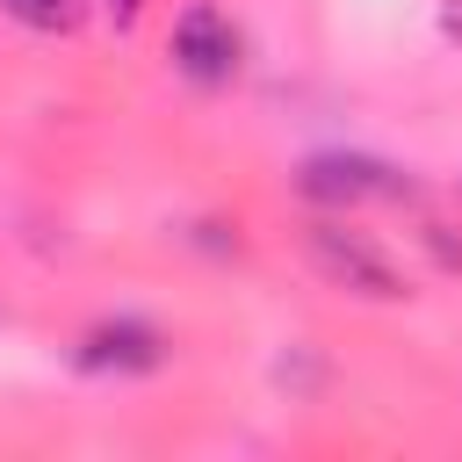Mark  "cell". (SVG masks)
<instances>
[{"label": "cell", "mask_w": 462, "mask_h": 462, "mask_svg": "<svg viewBox=\"0 0 462 462\" xmlns=\"http://www.w3.org/2000/svg\"><path fill=\"white\" fill-rule=\"evenodd\" d=\"M303 253H310V267H318L325 282H339V289H354V296H375V303H397V296H404L397 267H390L361 231H346V224H303Z\"/></svg>", "instance_id": "cell-1"}, {"label": "cell", "mask_w": 462, "mask_h": 462, "mask_svg": "<svg viewBox=\"0 0 462 462\" xmlns=\"http://www.w3.org/2000/svg\"><path fill=\"white\" fill-rule=\"evenodd\" d=\"M296 188H303L310 202H368V195H411V180H404L397 166L368 159V152H318V159H303Z\"/></svg>", "instance_id": "cell-2"}, {"label": "cell", "mask_w": 462, "mask_h": 462, "mask_svg": "<svg viewBox=\"0 0 462 462\" xmlns=\"http://www.w3.org/2000/svg\"><path fill=\"white\" fill-rule=\"evenodd\" d=\"M173 65L195 79V87H224L238 72V29L217 14V7H188L173 22Z\"/></svg>", "instance_id": "cell-3"}, {"label": "cell", "mask_w": 462, "mask_h": 462, "mask_svg": "<svg viewBox=\"0 0 462 462\" xmlns=\"http://www.w3.org/2000/svg\"><path fill=\"white\" fill-rule=\"evenodd\" d=\"M159 361H166V346H159V332L137 325V318L94 325V332L79 339V368H87V375H144V368H159Z\"/></svg>", "instance_id": "cell-4"}, {"label": "cell", "mask_w": 462, "mask_h": 462, "mask_svg": "<svg viewBox=\"0 0 462 462\" xmlns=\"http://www.w3.org/2000/svg\"><path fill=\"white\" fill-rule=\"evenodd\" d=\"M7 14H22L29 29H65L72 22V0H7Z\"/></svg>", "instance_id": "cell-5"}, {"label": "cell", "mask_w": 462, "mask_h": 462, "mask_svg": "<svg viewBox=\"0 0 462 462\" xmlns=\"http://www.w3.org/2000/svg\"><path fill=\"white\" fill-rule=\"evenodd\" d=\"M440 29H448V36H462V0H448V7H440Z\"/></svg>", "instance_id": "cell-6"}, {"label": "cell", "mask_w": 462, "mask_h": 462, "mask_svg": "<svg viewBox=\"0 0 462 462\" xmlns=\"http://www.w3.org/2000/svg\"><path fill=\"white\" fill-rule=\"evenodd\" d=\"M108 7H116V14H123V22H130V14H137V7H144V0H108Z\"/></svg>", "instance_id": "cell-7"}]
</instances>
